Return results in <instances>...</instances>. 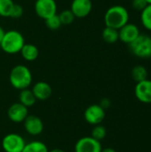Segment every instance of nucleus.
I'll return each mask as SVG.
<instances>
[{
  "label": "nucleus",
  "instance_id": "obj_1",
  "mask_svg": "<svg viewBox=\"0 0 151 152\" xmlns=\"http://www.w3.org/2000/svg\"><path fill=\"white\" fill-rule=\"evenodd\" d=\"M104 21L106 27L119 29L129 22V12L123 5H113L107 10Z\"/></svg>",
  "mask_w": 151,
  "mask_h": 152
},
{
  "label": "nucleus",
  "instance_id": "obj_2",
  "mask_svg": "<svg viewBox=\"0 0 151 152\" xmlns=\"http://www.w3.org/2000/svg\"><path fill=\"white\" fill-rule=\"evenodd\" d=\"M9 80L12 87L18 90L28 88L32 83V74L30 69L24 65L14 66L9 75Z\"/></svg>",
  "mask_w": 151,
  "mask_h": 152
},
{
  "label": "nucleus",
  "instance_id": "obj_3",
  "mask_svg": "<svg viewBox=\"0 0 151 152\" xmlns=\"http://www.w3.org/2000/svg\"><path fill=\"white\" fill-rule=\"evenodd\" d=\"M25 44V39L21 33L17 30H9L4 32L0 47L9 54H14L20 52Z\"/></svg>",
  "mask_w": 151,
  "mask_h": 152
},
{
  "label": "nucleus",
  "instance_id": "obj_4",
  "mask_svg": "<svg viewBox=\"0 0 151 152\" xmlns=\"http://www.w3.org/2000/svg\"><path fill=\"white\" fill-rule=\"evenodd\" d=\"M129 48L131 53L138 58H151V37L145 34H140L133 42L129 44Z\"/></svg>",
  "mask_w": 151,
  "mask_h": 152
},
{
  "label": "nucleus",
  "instance_id": "obj_5",
  "mask_svg": "<svg viewBox=\"0 0 151 152\" xmlns=\"http://www.w3.org/2000/svg\"><path fill=\"white\" fill-rule=\"evenodd\" d=\"M26 142L18 134H8L2 140V147L5 152H21Z\"/></svg>",
  "mask_w": 151,
  "mask_h": 152
},
{
  "label": "nucleus",
  "instance_id": "obj_6",
  "mask_svg": "<svg viewBox=\"0 0 151 152\" xmlns=\"http://www.w3.org/2000/svg\"><path fill=\"white\" fill-rule=\"evenodd\" d=\"M35 11L37 16L46 20L57 14V4L55 0H36Z\"/></svg>",
  "mask_w": 151,
  "mask_h": 152
},
{
  "label": "nucleus",
  "instance_id": "obj_7",
  "mask_svg": "<svg viewBox=\"0 0 151 152\" xmlns=\"http://www.w3.org/2000/svg\"><path fill=\"white\" fill-rule=\"evenodd\" d=\"M106 112L105 110L100 104L90 105L84 113L85 121L93 126L100 125L105 118Z\"/></svg>",
  "mask_w": 151,
  "mask_h": 152
},
{
  "label": "nucleus",
  "instance_id": "obj_8",
  "mask_svg": "<svg viewBox=\"0 0 151 152\" xmlns=\"http://www.w3.org/2000/svg\"><path fill=\"white\" fill-rule=\"evenodd\" d=\"M101 142L92 136L80 138L75 145V152H101Z\"/></svg>",
  "mask_w": 151,
  "mask_h": 152
},
{
  "label": "nucleus",
  "instance_id": "obj_9",
  "mask_svg": "<svg viewBox=\"0 0 151 152\" xmlns=\"http://www.w3.org/2000/svg\"><path fill=\"white\" fill-rule=\"evenodd\" d=\"M140 34L141 32L138 26L133 23L128 22L118 29L119 40L127 45L133 42L140 36Z\"/></svg>",
  "mask_w": 151,
  "mask_h": 152
},
{
  "label": "nucleus",
  "instance_id": "obj_10",
  "mask_svg": "<svg viewBox=\"0 0 151 152\" xmlns=\"http://www.w3.org/2000/svg\"><path fill=\"white\" fill-rule=\"evenodd\" d=\"M134 94L138 101L142 103H151V80L145 79L138 82L134 88Z\"/></svg>",
  "mask_w": 151,
  "mask_h": 152
},
{
  "label": "nucleus",
  "instance_id": "obj_11",
  "mask_svg": "<svg viewBox=\"0 0 151 152\" xmlns=\"http://www.w3.org/2000/svg\"><path fill=\"white\" fill-rule=\"evenodd\" d=\"M7 115L11 121L14 123H21L28 116V108L20 102H16L9 107Z\"/></svg>",
  "mask_w": 151,
  "mask_h": 152
},
{
  "label": "nucleus",
  "instance_id": "obj_12",
  "mask_svg": "<svg viewBox=\"0 0 151 152\" xmlns=\"http://www.w3.org/2000/svg\"><path fill=\"white\" fill-rule=\"evenodd\" d=\"M93 9L92 0H73L70 10L76 18H85L90 14Z\"/></svg>",
  "mask_w": 151,
  "mask_h": 152
},
{
  "label": "nucleus",
  "instance_id": "obj_13",
  "mask_svg": "<svg viewBox=\"0 0 151 152\" xmlns=\"http://www.w3.org/2000/svg\"><path fill=\"white\" fill-rule=\"evenodd\" d=\"M24 122V128L28 134L36 136L42 134L44 130V123L40 118L35 115H28Z\"/></svg>",
  "mask_w": 151,
  "mask_h": 152
},
{
  "label": "nucleus",
  "instance_id": "obj_14",
  "mask_svg": "<svg viewBox=\"0 0 151 152\" xmlns=\"http://www.w3.org/2000/svg\"><path fill=\"white\" fill-rule=\"evenodd\" d=\"M32 92L36 100L45 101L51 97L53 94V89L48 83L44 81H39L34 85L32 88Z\"/></svg>",
  "mask_w": 151,
  "mask_h": 152
},
{
  "label": "nucleus",
  "instance_id": "obj_15",
  "mask_svg": "<svg viewBox=\"0 0 151 152\" xmlns=\"http://www.w3.org/2000/svg\"><path fill=\"white\" fill-rule=\"evenodd\" d=\"M20 53H21L23 59L28 61H33L36 60L39 54L38 48L33 44H24Z\"/></svg>",
  "mask_w": 151,
  "mask_h": 152
},
{
  "label": "nucleus",
  "instance_id": "obj_16",
  "mask_svg": "<svg viewBox=\"0 0 151 152\" xmlns=\"http://www.w3.org/2000/svg\"><path fill=\"white\" fill-rule=\"evenodd\" d=\"M19 102L26 106L27 108L33 106L36 103V97L32 92V90H29L28 88L20 90V95H19Z\"/></svg>",
  "mask_w": 151,
  "mask_h": 152
},
{
  "label": "nucleus",
  "instance_id": "obj_17",
  "mask_svg": "<svg viewBox=\"0 0 151 152\" xmlns=\"http://www.w3.org/2000/svg\"><path fill=\"white\" fill-rule=\"evenodd\" d=\"M102 38L108 44H115L117 40H119L118 29L106 27L102 31Z\"/></svg>",
  "mask_w": 151,
  "mask_h": 152
},
{
  "label": "nucleus",
  "instance_id": "obj_18",
  "mask_svg": "<svg viewBox=\"0 0 151 152\" xmlns=\"http://www.w3.org/2000/svg\"><path fill=\"white\" fill-rule=\"evenodd\" d=\"M47 146L39 141H33L26 143L23 151L21 152H48Z\"/></svg>",
  "mask_w": 151,
  "mask_h": 152
},
{
  "label": "nucleus",
  "instance_id": "obj_19",
  "mask_svg": "<svg viewBox=\"0 0 151 152\" xmlns=\"http://www.w3.org/2000/svg\"><path fill=\"white\" fill-rule=\"evenodd\" d=\"M132 77L133 79L138 83L143 81L148 78V70L144 66L137 65L132 69Z\"/></svg>",
  "mask_w": 151,
  "mask_h": 152
},
{
  "label": "nucleus",
  "instance_id": "obj_20",
  "mask_svg": "<svg viewBox=\"0 0 151 152\" xmlns=\"http://www.w3.org/2000/svg\"><path fill=\"white\" fill-rule=\"evenodd\" d=\"M141 21L142 26L151 31V4H148L141 13Z\"/></svg>",
  "mask_w": 151,
  "mask_h": 152
},
{
  "label": "nucleus",
  "instance_id": "obj_21",
  "mask_svg": "<svg viewBox=\"0 0 151 152\" xmlns=\"http://www.w3.org/2000/svg\"><path fill=\"white\" fill-rule=\"evenodd\" d=\"M14 4L12 0H0V16L10 17Z\"/></svg>",
  "mask_w": 151,
  "mask_h": 152
},
{
  "label": "nucleus",
  "instance_id": "obj_22",
  "mask_svg": "<svg viewBox=\"0 0 151 152\" xmlns=\"http://www.w3.org/2000/svg\"><path fill=\"white\" fill-rule=\"evenodd\" d=\"M106 135H107V130L103 126L100 124V125H96L93 126L92 130V135H91L93 138H94L95 140L99 142H101L106 137Z\"/></svg>",
  "mask_w": 151,
  "mask_h": 152
},
{
  "label": "nucleus",
  "instance_id": "obj_23",
  "mask_svg": "<svg viewBox=\"0 0 151 152\" xmlns=\"http://www.w3.org/2000/svg\"><path fill=\"white\" fill-rule=\"evenodd\" d=\"M59 18L61 20V25H69L71 24L75 20V15L71 12V10H64L59 14Z\"/></svg>",
  "mask_w": 151,
  "mask_h": 152
},
{
  "label": "nucleus",
  "instance_id": "obj_24",
  "mask_svg": "<svg viewBox=\"0 0 151 152\" xmlns=\"http://www.w3.org/2000/svg\"><path fill=\"white\" fill-rule=\"evenodd\" d=\"M44 20H45L46 27L52 30H56V29L60 28L61 26V20H60L58 14H55V15Z\"/></svg>",
  "mask_w": 151,
  "mask_h": 152
},
{
  "label": "nucleus",
  "instance_id": "obj_25",
  "mask_svg": "<svg viewBox=\"0 0 151 152\" xmlns=\"http://www.w3.org/2000/svg\"><path fill=\"white\" fill-rule=\"evenodd\" d=\"M22 14H23V8H22V6L18 4H14L10 17H12V18H20V17L22 16Z\"/></svg>",
  "mask_w": 151,
  "mask_h": 152
},
{
  "label": "nucleus",
  "instance_id": "obj_26",
  "mask_svg": "<svg viewBox=\"0 0 151 152\" xmlns=\"http://www.w3.org/2000/svg\"><path fill=\"white\" fill-rule=\"evenodd\" d=\"M132 5L135 10L142 12L148 5V3L146 2V0H133Z\"/></svg>",
  "mask_w": 151,
  "mask_h": 152
},
{
  "label": "nucleus",
  "instance_id": "obj_27",
  "mask_svg": "<svg viewBox=\"0 0 151 152\" xmlns=\"http://www.w3.org/2000/svg\"><path fill=\"white\" fill-rule=\"evenodd\" d=\"M110 104H111V102H110V101H109L108 98H104V99H102V100L101 101V102H100V105H101L104 110H106V109L109 108V107H110Z\"/></svg>",
  "mask_w": 151,
  "mask_h": 152
},
{
  "label": "nucleus",
  "instance_id": "obj_28",
  "mask_svg": "<svg viewBox=\"0 0 151 152\" xmlns=\"http://www.w3.org/2000/svg\"><path fill=\"white\" fill-rule=\"evenodd\" d=\"M4 30L0 27V45H1V42H2V39H3V37H4Z\"/></svg>",
  "mask_w": 151,
  "mask_h": 152
},
{
  "label": "nucleus",
  "instance_id": "obj_29",
  "mask_svg": "<svg viewBox=\"0 0 151 152\" xmlns=\"http://www.w3.org/2000/svg\"><path fill=\"white\" fill-rule=\"evenodd\" d=\"M101 152H117L114 149H112V148H106V149H104V150H102Z\"/></svg>",
  "mask_w": 151,
  "mask_h": 152
},
{
  "label": "nucleus",
  "instance_id": "obj_30",
  "mask_svg": "<svg viewBox=\"0 0 151 152\" xmlns=\"http://www.w3.org/2000/svg\"><path fill=\"white\" fill-rule=\"evenodd\" d=\"M48 152H65L64 151H62V150H61V149H54V150H52V151H50Z\"/></svg>",
  "mask_w": 151,
  "mask_h": 152
},
{
  "label": "nucleus",
  "instance_id": "obj_31",
  "mask_svg": "<svg viewBox=\"0 0 151 152\" xmlns=\"http://www.w3.org/2000/svg\"><path fill=\"white\" fill-rule=\"evenodd\" d=\"M146 2L148 3V4H151V0H146Z\"/></svg>",
  "mask_w": 151,
  "mask_h": 152
}]
</instances>
